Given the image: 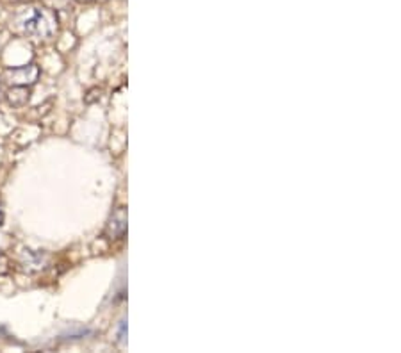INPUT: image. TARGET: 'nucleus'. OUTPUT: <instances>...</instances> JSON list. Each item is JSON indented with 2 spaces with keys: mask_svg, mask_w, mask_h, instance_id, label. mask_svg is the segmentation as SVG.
<instances>
[{
  "mask_svg": "<svg viewBox=\"0 0 401 353\" xmlns=\"http://www.w3.org/2000/svg\"><path fill=\"white\" fill-rule=\"evenodd\" d=\"M5 98H8L11 106L20 107L29 100V89H27V86H13V88L5 93Z\"/></svg>",
  "mask_w": 401,
  "mask_h": 353,
  "instance_id": "20e7f679",
  "label": "nucleus"
},
{
  "mask_svg": "<svg viewBox=\"0 0 401 353\" xmlns=\"http://www.w3.org/2000/svg\"><path fill=\"white\" fill-rule=\"evenodd\" d=\"M8 2H18V0H8Z\"/></svg>",
  "mask_w": 401,
  "mask_h": 353,
  "instance_id": "39448f33",
  "label": "nucleus"
},
{
  "mask_svg": "<svg viewBox=\"0 0 401 353\" xmlns=\"http://www.w3.org/2000/svg\"><path fill=\"white\" fill-rule=\"evenodd\" d=\"M127 230V212L125 209H118V211L111 216L109 225H107V236L113 239H119Z\"/></svg>",
  "mask_w": 401,
  "mask_h": 353,
  "instance_id": "7ed1b4c3",
  "label": "nucleus"
},
{
  "mask_svg": "<svg viewBox=\"0 0 401 353\" xmlns=\"http://www.w3.org/2000/svg\"><path fill=\"white\" fill-rule=\"evenodd\" d=\"M14 22L25 34L34 36V38H50L58 31L56 14L50 9L38 8V5H31L20 11L14 16Z\"/></svg>",
  "mask_w": 401,
  "mask_h": 353,
  "instance_id": "f257e3e1",
  "label": "nucleus"
},
{
  "mask_svg": "<svg viewBox=\"0 0 401 353\" xmlns=\"http://www.w3.org/2000/svg\"><path fill=\"white\" fill-rule=\"evenodd\" d=\"M40 70L36 65H29V67L13 68V70L5 71V79L13 86H31L38 80Z\"/></svg>",
  "mask_w": 401,
  "mask_h": 353,
  "instance_id": "f03ea898",
  "label": "nucleus"
},
{
  "mask_svg": "<svg viewBox=\"0 0 401 353\" xmlns=\"http://www.w3.org/2000/svg\"><path fill=\"white\" fill-rule=\"evenodd\" d=\"M79 2H88V0H79Z\"/></svg>",
  "mask_w": 401,
  "mask_h": 353,
  "instance_id": "423d86ee",
  "label": "nucleus"
}]
</instances>
